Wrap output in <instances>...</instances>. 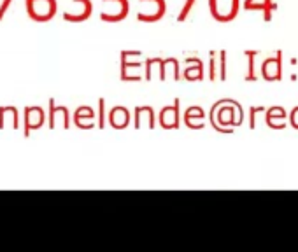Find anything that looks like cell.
Instances as JSON below:
<instances>
[{
	"instance_id": "3957f363",
	"label": "cell",
	"mask_w": 298,
	"mask_h": 252,
	"mask_svg": "<svg viewBox=\"0 0 298 252\" xmlns=\"http://www.w3.org/2000/svg\"><path fill=\"white\" fill-rule=\"evenodd\" d=\"M291 123H293L295 128H298V107L295 109L293 112H291Z\"/></svg>"
},
{
	"instance_id": "7a4b0ae2",
	"label": "cell",
	"mask_w": 298,
	"mask_h": 252,
	"mask_svg": "<svg viewBox=\"0 0 298 252\" xmlns=\"http://www.w3.org/2000/svg\"><path fill=\"white\" fill-rule=\"evenodd\" d=\"M246 7L247 9H265V11H267V18H270L268 7H272V4H270V0H247Z\"/></svg>"
},
{
	"instance_id": "6da1fadb",
	"label": "cell",
	"mask_w": 298,
	"mask_h": 252,
	"mask_svg": "<svg viewBox=\"0 0 298 252\" xmlns=\"http://www.w3.org/2000/svg\"><path fill=\"white\" fill-rule=\"evenodd\" d=\"M263 75L268 79V81H276V79H281V63L279 60L270 58L263 63Z\"/></svg>"
}]
</instances>
